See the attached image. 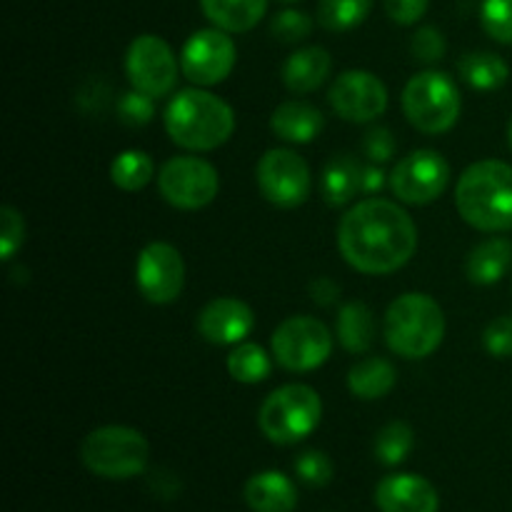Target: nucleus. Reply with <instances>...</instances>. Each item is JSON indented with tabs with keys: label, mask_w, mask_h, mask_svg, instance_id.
I'll list each match as a JSON object with an SVG mask.
<instances>
[{
	"label": "nucleus",
	"mask_w": 512,
	"mask_h": 512,
	"mask_svg": "<svg viewBox=\"0 0 512 512\" xmlns=\"http://www.w3.org/2000/svg\"><path fill=\"white\" fill-rule=\"evenodd\" d=\"M338 250L358 273L390 275L418 250V228L393 200L365 198L340 218Z\"/></svg>",
	"instance_id": "nucleus-1"
},
{
	"label": "nucleus",
	"mask_w": 512,
	"mask_h": 512,
	"mask_svg": "<svg viewBox=\"0 0 512 512\" xmlns=\"http://www.w3.org/2000/svg\"><path fill=\"white\" fill-rule=\"evenodd\" d=\"M460 218L483 233L512 228V165L503 160H480L465 168L455 188Z\"/></svg>",
	"instance_id": "nucleus-2"
},
{
	"label": "nucleus",
	"mask_w": 512,
	"mask_h": 512,
	"mask_svg": "<svg viewBox=\"0 0 512 512\" xmlns=\"http://www.w3.org/2000/svg\"><path fill=\"white\" fill-rule=\"evenodd\" d=\"M165 130L183 150L208 153L230 140L235 113L223 98L203 88L180 90L165 108Z\"/></svg>",
	"instance_id": "nucleus-3"
},
{
	"label": "nucleus",
	"mask_w": 512,
	"mask_h": 512,
	"mask_svg": "<svg viewBox=\"0 0 512 512\" xmlns=\"http://www.w3.org/2000/svg\"><path fill=\"white\" fill-rule=\"evenodd\" d=\"M383 338L395 355L423 360L445 338V315L438 300L425 293H405L390 303L383 318Z\"/></svg>",
	"instance_id": "nucleus-4"
},
{
	"label": "nucleus",
	"mask_w": 512,
	"mask_h": 512,
	"mask_svg": "<svg viewBox=\"0 0 512 512\" xmlns=\"http://www.w3.org/2000/svg\"><path fill=\"white\" fill-rule=\"evenodd\" d=\"M150 445L140 430L128 425H103L80 443V460L93 475L108 480L135 478L148 465Z\"/></svg>",
	"instance_id": "nucleus-5"
},
{
	"label": "nucleus",
	"mask_w": 512,
	"mask_h": 512,
	"mask_svg": "<svg viewBox=\"0 0 512 512\" xmlns=\"http://www.w3.org/2000/svg\"><path fill=\"white\" fill-rule=\"evenodd\" d=\"M323 420V400L310 385L290 383L263 400L258 425L275 445H295L308 438Z\"/></svg>",
	"instance_id": "nucleus-6"
},
{
	"label": "nucleus",
	"mask_w": 512,
	"mask_h": 512,
	"mask_svg": "<svg viewBox=\"0 0 512 512\" xmlns=\"http://www.w3.org/2000/svg\"><path fill=\"white\" fill-rule=\"evenodd\" d=\"M460 110H463V98L458 85L440 70H423L405 85L403 113L420 133H448L458 123Z\"/></svg>",
	"instance_id": "nucleus-7"
},
{
	"label": "nucleus",
	"mask_w": 512,
	"mask_h": 512,
	"mask_svg": "<svg viewBox=\"0 0 512 512\" xmlns=\"http://www.w3.org/2000/svg\"><path fill=\"white\" fill-rule=\"evenodd\" d=\"M333 353V335L328 325L313 315H293L273 333V355L280 368L290 373H310L328 363Z\"/></svg>",
	"instance_id": "nucleus-8"
},
{
	"label": "nucleus",
	"mask_w": 512,
	"mask_h": 512,
	"mask_svg": "<svg viewBox=\"0 0 512 512\" xmlns=\"http://www.w3.org/2000/svg\"><path fill=\"white\" fill-rule=\"evenodd\" d=\"M158 190L165 203L178 210H200L215 200L220 175L213 163L198 155H175L165 160L158 175Z\"/></svg>",
	"instance_id": "nucleus-9"
},
{
	"label": "nucleus",
	"mask_w": 512,
	"mask_h": 512,
	"mask_svg": "<svg viewBox=\"0 0 512 512\" xmlns=\"http://www.w3.org/2000/svg\"><path fill=\"white\" fill-rule=\"evenodd\" d=\"M125 73L135 90L158 100L175 90L180 65L173 48L160 35L145 33L130 43L125 53Z\"/></svg>",
	"instance_id": "nucleus-10"
},
{
	"label": "nucleus",
	"mask_w": 512,
	"mask_h": 512,
	"mask_svg": "<svg viewBox=\"0 0 512 512\" xmlns=\"http://www.w3.org/2000/svg\"><path fill=\"white\" fill-rule=\"evenodd\" d=\"M255 178H258L263 198L285 210L300 208L310 198V188H313L308 163L288 148L268 150L260 158Z\"/></svg>",
	"instance_id": "nucleus-11"
},
{
	"label": "nucleus",
	"mask_w": 512,
	"mask_h": 512,
	"mask_svg": "<svg viewBox=\"0 0 512 512\" xmlns=\"http://www.w3.org/2000/svg\"><path fill=\"white\" fill-rule=\"evenodd\" d=\"M450 165L438 150H413L388 175L395 198L405 205H428L445 193Z\"/></svg>",
	"instance_id": "nucleus-12"
},
{
	"label": "nucleus",
	"mask_w": 512,
	"mask_h": 512,
	"mask_svg": "<svg viewBox=\"0 0 512 512\" xmlns=\"http://www.w3.org/2000/svg\"><path fill=\"white\" fill-rule=\"evenodd\" d=\"M235 43L225 30L205 28L188 38L180 53V70L190 83L198 88L218 85L233 73L235 68Z\"/></svg>",
	"instance_id": "nucleus-13"
},
{
	"label": "nucleus",
	"mask_w": 512,
	"mask_h": 512,
	"mask_svg": "<svg viewBox=\"0 0 512 512\" xmlns=\"http://www.w3.org/2000/svg\"><path fill=\"white\" fill-rule=\"evenodd\" d=\"M135 283L140 295L153 305L175 303L185 285L183 255L170 243H150L135 263Z\"/></svg>",
	"instance_id": "nucleus-14"
},
{
	"label": "nucleus",
	"mask_w": 512,
	"mask_h": 512,
	"mask_svg": "<svg viewBox=\"0 0 512 512\" xmlns=\"http://www.w3.org/2000/svg\"><path fill=\"white\" fill-rule=\"evenodd\" d=\"M328 100L348 123H370L388 108V88L370 70H345L330 85Z\"/></svg>",
	"instance_id": "nucleus-15"
},
{
	"label": "nucleus",
	"mask_w": 512,
	"mask_h": 512,
	"mask_svg": "<svg viewBox=\"0 0 512 512\" xmlns=\"http://www.w3.org/2000/svg\"><path fill=\"white\" fill-rule=\"evenodd\" d=\"M255 315L238 298H215L200 310L198 333L213 345H238L253 333Z\"/></svg>",
	"instance_id": "nucleus-16"
},
{
	"label": "nucleus",
	"mask_w": 512,
	"mask_h": 512,
	"mask_svg": "<svg viewBox=\"0 0 512 512\" xmlns=\"http://www.w3.org/2000/svg\"><path fill=\"white\" fill-rule=\"evenodd\" d=\"M380 512H438L440 495L433 483L420 475H388L375 488Z\"/></svg>",
	"instance_id": "nucleus-17"
},
{
	"label": "nucleus",
	"mask_w": 512,
	"mask_h": 512,
	"mask_svg": "<svg viewBox=\"0 0 512 512\" xmlns=\"http://www.w3.org/2000/svg\"><path fill=\"white\" fill-rule=\"evenodd\" d=\"M363 170L365 165L355 155H333L320 175V195L325 203L330 208H343L358 198V193H363Z\"/></svg>",
	"instance_id": "nucleus-18"
},
{
	"label": "nucleus",
	"mask_w": 512,
	"mask_h": 512,
	"mask_svg": "<svg viewBox=\"0 0 512 512\" xmlns=\"http://www.w3.org/2000/svg\"><path fill=\"white\" fill-rule=\"evenodd\" d=\"M330 68H333V58H330L328 50L320 48V45H308V48L295 50L285 60L283 83L295 95L315 93L328 80Z\"/></svg>",
	"instance_id": "nucleus-19"
},
{
	"label": "nucleus",
	"mask_w": 512,
	"mask_h": 512,
	"mask_svg": "<svg viewBox=\"0 0 512 512\" xmlns=\"http://www.w3.org/2000/svg\"><path fill=\"white\" fill-rule=\"evenodd\" d=\"M245 503L253 512H293L298 505V488L288 475L265 470L245 483Z\"/></svg>",
	"instance_id": "nucleus-20"
},
{
	"label": "nucleus",
	"mask_w": 512,
	"mask_h": 512,
	"mask_svg": "<svg viewBox=\"0 0 512 512\" xmlns=\"http://www.w3.org/2000/svg\"><path fill=\"white\" fill-rule=\"evenodd\" d=\"M323 125V113L315 105L303 103V100L280 103L273 110V115H270V128H273V133L280 140H288V143L295 145L313 143L320 135V130H323Z\"/></svg>",
	"instance_id": "nucleus-21"
},
{
	"label": "nucleus",
	"mask_w": 512,
	"mask_h": 512,
	"mask_svg": "<svg viewBox=\"0 0 512 512\" xmlns=\"http://www.w3.org/2000/svg\"><path fill=\"white\" fill-rule=\"evenodd\" d=\"M512 265V243L508 238H488L475 245L465 263V275L475 285H493L505 278Z\"/></svg>",
	"instance_id": "nucleus-22"
},
{
	"label": "nucleus",
	"mask_w": 512,
	"mask_h": 512,
	"mask_svg": "<svg viewBox=\"0 0 512 512\" xmlns=\"http://www.w3.org/2000/svg\"><path fill=\"white\" fill-rule=\"evenodd\" d=\"M203 13L225 33H248L268 10V0H200Z\"/></svg>",
	"instance_id": "nucleus-23"
},
{
	"label": "nucleus",
	"mask_w": 512,
	"mask_h": 512,
	"mask_svg": "<svg viewBox=\"0 0 512 512\" xmlns=\"http://www.w3.org/2000/svg\"><path fill=\"white\" fill-rule=\"evenodd\" d=\"M335 335L348 353H368L375 343V315L360 300L345 303L335 320Z\"/></svg>",
	"instance_id": "nucleus-24"
},
{
	"label": "nucleus",
	"mask_w": 512,
	"mask_h": 512,
	"mask_svg": "<svg viewBox=\"0 0 512 512\" xmlns=\"http://www.w3.org/2000/svg\"><path fill=\"white\" fill-rule=\"evenodd\" d=\"M398 383L393 363L385 358H365L348 373V388L360 400H380Z\"/></svg>",
	"instance_id": "nucleus-25"
},
{
	"label": "nucleus",
	"mask_w": 512,
	"mask_h": 512,
	"mask_svg": "<svg viewBox=\"0 0 512 512\" xmlns=\"http://www.w3.org/2000/svg\"><path fill=\"white\" fill-rule=\"evenodd\" d=\"M458 73L473 90H498L508 83L510 68L498 53H468L458 63Z\"/></svg>",
	"instance_id": "nucleus-26"
},
{
	"label": "nucleus",
	"mask_w": 512,
	"mask_h": 512,
	"mask_svg": "<svg viewBox=\"0 0 512 512\" xmlns=\"http://www.w3.org/2000/svg\"><path fill=\"white\" fill-rule=\"evenodd\" d=\"M155 163L145 150H123L110 165V180L125 193H138L153 180Z\"/></svg>",
	"instance_id": "nucleus-27"
},
{
	"label": "nucleus",
	"mask_w": 512,
	"mask_h": 512,
	"mask_svg": "<svg viewBox=\"0 0 512 512\" xmlns=\"http://www.w3.org/2000/svg\"><path fill=\"white\" fill-rule=\"evenodd\" d=\"M230 378L245 385H258L273 373V360L258 343H238L228 355Z\"/></svg>",
	"instance_id": "nucleus-28"
},
{
	"label": "nucleus",
	"mask_w": 512,
	"mask_h": 512,
	"mask_svg": "<svg viewBox=\"0 0 512 512\" xmlns=\"http://www.w3.org/2000/svg\"><path fill=\"white\" fill-rule=\"evenodd\" d=\"M373 10V0H320L318 23L330 33L358 28Z\"/></svg>",
	"instance_id": "nucleus-29"
},
{
	"label": "nucleus",
	"mask_w": 512,
	"mask_h": 512,
	"mask_svg": "<svg viewBox=\"0 0 512 512\" xmlns=\"http://www.w3.org/2000/svg\"><path fill=\"white\" fill-rule=\"evenodd\" d=\"M415 445V433L408 423L403 420H395L388 423L375 438V458L383 465H400L403 460H408L410 450Z\"/></svg>",
	"instance_id": "nucleus-30"
},
{
	"label": "nucleus",
	"mask_w": 512,
	"mask_h": 512,
	"mask_svg": "<svg viewBox=\"0 0 512 512\" xmlns=\"http://www.w3.org/2000/svg\"><path fill=\"white\" fill-rule=\"evenodd\" d=\"M480 23L490 38L512 45V0H483Z\"/></svg>",
	"instance_id": "nucleus-31"
},
{
	"label": "nucleus",
	"mask_w": 512,
	"mask_h": 512,
	"mask_svg": "<svg viewBox=\"0 0 512 512\" xmlns=\"http://www.w3.org/2000/svg\"><path fill=\"white\" fill-rule=\"evenodd\" d=\"M313 33V20L300 10H283L270 20V35L280 43H300Z\"/></svg>",
	"instance_id": "nucleus-32"
},
{
	"label": "nucleus",
	"mask_w": 512,
	"mask_h": 512,
	"mask_svg": "<svg viewBox=\"0 0 512 512\" xmlns=\"http://www.w3.org/2000/svg\"><path fill=\"white\" fill-rule=\"evenodd\" d=\"M295 473L310 488H325L333 480V463L320 450H305L298 460H295Z\"/></svg>",
	"instance_id": "nucleus-33"
},
{
	"label": "nucleus",
	"mask_w": 512,
	"mask_h": 512,
	"mask_svg": "<svg viewBox=\"0 0 512 512\" xmlns=\"http://www.w3.org/2000/svg\"><path fill=\"white\" fill-rule=\"evenodd\" d=\"M155 115V98L140 93V90H128V93L120 95L118 100V118L125 125H133V128H143L153 120Z\"/></svg>",
	"instance_id": "nucleus-34"
},
{
	"label": "nucleus",
	"mask_w": 512,
	"mask_h": 512,
	"mask_svg": "<svg viewBox=\"0 0 512 512\" xmlns=\"http://www.w3.org/2000/svg\"><path fill=\"white\" fill-rule=\"evenodd\" d=\"M25 240V220L20 210L5 205L0 210V258L10 260Z\"/></svg>",
	"instance_id": "nucleus-35"
},
{
	"label": "nucleus",
	"mask_w": 512,
	"mask_h": 512,
	"mask_svg": "<svg viewBox=\"0 0 512 512\" xmlns=\"http://www.w3.org/2000/svg\"><path fill=\"white\" fill-rule=\"evenodd\" d=\"M410 53L420 63H438L445 55V38L438 28L433 25H423L420 30H415L413 40H410Z\"/></svg>",
	"instance_id": "nucleus-36"
},
{
	"label": "nucleus",
	"mask_w": 512,
	"mask_h": 512,
	"mask_svg": "<svg viewBox=\"0 0 512 512\" xmlns=\"http://www.w3.org/2000/svg\"><path fill=\"white\" fill-rule=\"evenodd\" d=\"M483 345L493 358H512V315H500L485 328Z\"/></svg>",
	"instance_id": "nucleus-37"
},
{
	"label": "nucleus",
	"mask_w": 512,
	"mask_h": 512,
	"mask_svg": "<svg viewBox=\"0 0 512 512\" xmlns=\"http://www.w3.org/2000/svg\"><path fill=\"white\" fill-rule=\"evenodd\" d=\"M363 150H365V155H368L370 163H378V165L388 163V160L395 155L393 133H390L388 128H383V125H378V128H370L368 133H365Z\"/></svg>",
	"instance_id": "nucleus-38"
},
{
	"label": "nucleus",
	"mask_w": 512,
	"mask_h": 512,
	"mask_svg": "<svg viewBox=\"0 0 512 512\" xmlns=\"http://www.w3.org/2000/svg\"><path fill=\"white\" fill-rule=\"evenodd\" d=\"M385 13L398 25H415L428 13V0H383Z\"/></svg>",
	"instance_id": "nucleus-39"
},
{
	"label": "nucleus",
	"mask_w": 512,
	"mask_h": 512,
	"mask_svg": "<svg viewBox=\"0 0 512 512\" xmlns=\"http://www.w3.org/2000/svg\"><path fill=\"white\" fill-rule=\"evenodd\" d=\"M310 295H313V300L318 305H330L335 303V298L340 295V288L338 283H333L330 278H318L313 280V285H310Z\"/></svg>",
	"instance_id": "nucleus-40"
},
{
	"label": "nucleus",
	"mask_w": 512,
	"mask_h": 512,
	"mask_svg": "<svg viewBox=\"0 0 512 512\" xmlns=\"http://www.w3.org/2000/svg\"><path fill=\"white\" fill-rule=\"evenodd\" d=\"M383 185H385V170L380 168L378 163L365 165V170H363V193L373 195V193H378V190H383Z\"/></svg>",
	"instance_id": "nucleus-41"
},
{
	"label": "nucleus",
	"mask_w": 512,
	"mask_h": 512,
	"mask_svg": "<svg viewBox=\"0 0 512 512\" xmlns=\"http://www.w3.org/2000/svg\"><path fill=\"white\" fill-rule=\"evenodd\" d=\"M508 143H510V148H512V120H510V125H508Z\"/></svg>",
	"instance_id": "nucleus-42"
},
{
	"label": "nucleus",
	"mask_w": 512,
	"mask_h": 512,
	"mask_svg": "<svg viewBox=\"0 0 512 512\" xmlns=\"http://www.w3.org/2000/svg\"><path fill=\"white\" fill-rule=\"evenodd\" d=\"M283 3H295V0H283Z\"/></svg>",
	"instance_id": "nucleus-43"
}]
</instances>
